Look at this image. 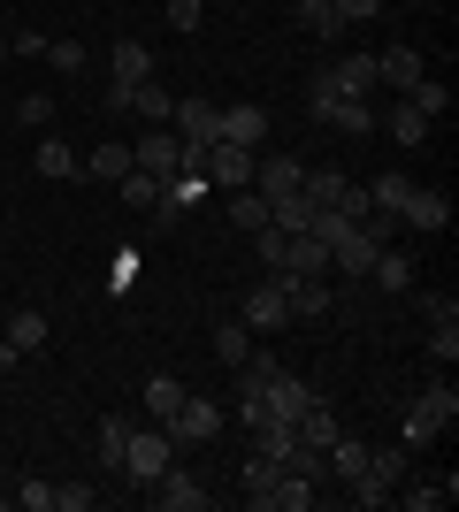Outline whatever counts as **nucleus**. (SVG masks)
<instances>
[{"instance_id": "e433bc0d", "label": "nucleus", "mask_w": 459, "mask_h": 512, "mask_svg": "<svg viewBox=\"0 0 459 512\" xmlns=\"http://www.w3.org/2000/svg\"><path fill=\"white\" fill-rule=\"evenodd\" d=\"M31 169H39V176H77V153H69L62 138H39V153H31Z\"/></svg>"}, {"instance_id": "9d476101", "label": "nucleus", "mask_w": 459, "mask_h": 512, "mask_svg": "<svg viewBox=\"0 0 459 512\" xmlns=\"http://www.w3.org/2000/svg\"><path fill=\"white\" fill-rule=\"evenodd\" d=\"M238 321L253 329V337H276V329L291 321V306H284V283H276V276H261V283H253V299L238 306Z\"/></svg>"}, {"instance_id": "6e6552de", "label": "nucleus", "mask_w": 459, "mask_h": 512, "mask_svg": "<svg viewBox=\"0 0 459 512\" xmlns=\"http://www.w3.org/2000/svg\"><path fill=\"white\" fill-rule=\"evenodd\" d=\"M131 169H146V176H176V169H184V138H176L169 123L138 130V146H131Z\"/></svg>"}, {"instance_id": "9b49d317", "label": "nucleus", "mask_w": 459, "mask_h": 512, "mask_svg": "<svg viewBox=\"0 0 459 512\" xmlns=\"http://www.w3.org/2000/svg\"><path fill=\"white\" fill-rule=\"evenodd\" d=\"M276 283H284V306H291V321H322L329 306H337V291H329L322 276H291V268H284Z\"/></svg>"}, {"instance_id": "f704fd0d", "label": "nucleus", "mask_w": 459, "mask_h": 512, "mask_svg": "<svg viewBox=\"0 0 459 512\" xmlns=\"http://www.w3.org/2000/svg\"><path fill=\"white\" fill-rule=\"evenodd\" d=\"M406 192H414V176H375V184H368V207L375 214H398V207H406Z\"/></svg>"}, {"instance_id": "aec40b11", "label": "nucleus", "mask_w": 459, "mask_h": 512, "mask_svg": "<svg viewBox=\"0 0 459 512\" xmlns=\"http://www.w3.org/2000/svg\"><path fill=\"white\" fill-rule=\"evenodd\" d=\"M39 344H46V314H39V306H8V337H0V352H16V360H23V352H39Z\"/></svg>"}, {"instance_id": "2eb2a0df", "label": "nucleus", "mask_w": 459, "mask_h": 512, "mask_svg": "<svg viewBox=\"0 0 459 512\" xmlns=\"http://www.w3.org/2000/svg\"><path fill=\"white\" fill-rule=\"evenodd\" d=\"M421 77H429V69H421V54H414V46H383V54H375V85H391V92H414Z\"/></svg>"}, {"instance_id": "a878e982", "label": "nucleus", "mask_w": 459, "mask_h": 512, "mask_svg": "<svg viewBox=\"0 0 459 512\" xmlns=\"http://www.w3.org/2000/svg\"><path fill=\"white\" fill-rule=\"evenodd\" d=\"M299 31L306 39H345L352 23L337 16V0H299Z\"/></svg>"}, {"instance_id": "20e7f679", "label": "nucleus", "mask_w": 459, "mask_h": 512, "mask_svg": "<svg viewBox=\"0 0 459 512\" xmlns=\"http://www.w3.org/2000/svg\"><path fill=\"white\" fill-rule=\"evenodd\" d=\"M161 428H169L176 451H192V444H207V436H222V406H215V398H199V390H184V406H176Z\"/></svg>"}, {"instance_id": "37998d69", "label": "nucleus", "mask_w": 459, "mask_h": 512, "mask_svg": "<svg viewBox=\"0 0 459 512\" xmlns=\"http://www.w3.org/2000/svg\"><path fill=\"white\" fill-rule=\"evenodd\" d=\"M100 505V490H85V482H54V512H92Z\"/></svg>"}, {"instance_id": "b1692460", "label": "nucleus", "mask_w": 459, "mask_h": 512, "mask_svg": "<svg viewBox=\"0 0 459 512\" xmlns=\"http://www.w3.org/2000/svg\"><path fill=\"white\" fill-rule=\"evenodd\" d=\"M85 176H100V184H123V176H131V146H123V138H100V146L85 153Z\"/></svg>"}, {"instance_id": "412c9836", "label": "nucleus", "mask_w": 459, "mask_h": 512, "mask_svg": "<svg viewBox=\"0 0 459 512\" xmlns=\"http://www.w3.org/2000/svg\"><path fill=\"white\" fill-rule=\"evenodd\" d=\"M368 283H383V291H414V253H398V245H383V253L368 260Z\"/></svg>"}, {"instance_id": "c756f323", "label": "nucleus", "mask_w": 459, "mask_h": 512, "mask_svg": "<svg viewBox=\"0 0 459 512\" xmlns=\"http://www.w3.org/2000/svg\"><path fill=\"white\" fill-rule=\"evenodd\" d=\"M291 428H299V444L329 451V436H337V413H329L322 398H306V413H299V421H291Z\"/></svg>"}, {"instance_id": "0eeeda50", "label": "nucleus", "mask_w": 459, "mask_h": 512, "mask_svg": "<svg viewBox=\"0 0 459 512\" xmlns=\"http://www.w3.org/2000/svg\"><path fill=\"white\" fill-rule=\"evenodd\" d=\"M398 230H421V237L452 230V192H437V184H414V192H406V207H398Z\"/></svg>"}, {"instance_id": "7ed1b4c3", "label": "nucleus", "mask_w": 459, "mask_h": 512, "mask_svg": "<svg viewBox=\"0 0 459 512\" xmlns=\"http://www.w3.org/2000/svg\"><path fill=\"white\" fill-rule=\"evenodd\" d=\"M169 459H176L169 428H161V421H146V428H138V421H131V444H123V474H131L138 490H146V482H153L161 467H169Z\"/></svg>"}, {"instance_id": "5701e85b", "label": "nucleus", "mask_w": 459, "mask_h": 512, "mask_svg": "<svg viewBox=\"0 0 459 512\" xmlns=\"http://www.w3.org/2000/svg\"><path fill=\"white\" fill-rule=\"evenodd\" d=\"M368 474H375V482H383V490L398 497V482L414 474V451H406V444H368Z\"/></svg>"}, {"instance_id": "393cba45", "label": "nucleus", "mask_w": 459, "mask_h": 512, "mask_svg": "<svg viewBox=\"0 0 459 512\" xmlns=\"http://www.w3.org/2000/svg\"><path fill=\"white\" fill-rule=\"evenodd\" d=\"M161 192H169V176H146V169H131L123 184H115V199H123L131 214H153V207H161Z\"/></svg>"}, {"instance_id": "3c124183", "label": "nucleus", "mask_w": 459, "mask_h": 512, "mask_svg": "<svg viewBox=\"0 0 459 512\" xmlns=\"http://www.w3.org/2000/svg\"><path fill=\"white\" fill-rule=\"evenodd\" d=\"M383 8H391V0H383Z\"/></svg>"}, {"instance_id": "f03ea898", "label": "nucleus", "mask_w": 459, "mask_h": 512, "mask_svg": "<svg viewBox=\"0 0 459 512\" xmlns=\"http://www.w3.org/2000/svg\"><path fill=\"white\" fill-rule=\"evenodd\" d=\"M306 107H314V123L345 130V138H368V130H375V100H352V92H329V77H314Z\"/></svg>"}, {"instance_id": "de8ad7c7", "label": "nucleus", "mask_w": 459, "mask_h": 512, "mask_svg": "<svg viewBox=\"0 0 459 512\" xmlns=\"http://www.w3.org/2000/svg\"><path fill=\"white\" fill-rule=\"evenodd\" d=\"M16 505H23V512H54V482H23Z\"/></svg>"}, {"instance_id": "423d86ee", "label": "nucleus", "mask_w": 459, "mask_h": 512, "mask_svg": "<svg viewBox=\"0 0 459 512\" xmlns=\"http://www.w3.org/2000/svg\"><path fill=\"white\" fill-rule=\"evenodd\" d=\"M146 497H153L161 512H207V490H199V474L184 467V459H169V467L153 474V482H146Z\"/></svg>"}, {"instance_id": "ddd939ff", "label": "nucleus", "mask_w": 459, "mask_h": 512, "mask_svg": "<svg viewBox=\"0 0 459 512\" xmlns=\"http://www.w3.org/2000/svg\"><path fill=\"white\" fill-rule=\"evenodd\" d=\"M253 161H261V153H245V146H207V184H230V192H245V184H253Z\"/></svg>"}, {"instance_id": "a18cd8bd", "label": "nucleus", "mask_w": 459, "mask_h": 512, "mask_svg": "<svg viewBox=\"0 0 459 512\" xmlns=\"http://www.w3.org/2000/svg\"><path fill=\"white\" fill-rule=\"evenodd\" d=\"M16 123H31V130L54 123V100H46V92H23V100H16Z\"/></svg>"}, {"instance_id": "39448f33", "label": "nucleus", "mask_w": 459, "mask_h": 512, "mask_svg": "<svg viewBox=\"0 0 459 512\" xmlns=\"http://www.w3.org/2000/svg\"><path fill=\"white\" fill-rule=\"evenodd\" d=\"M306 398H314V383H306V375H291V367L276 360V367H268V383H261V421H299Z\"/></svg>"}, {"instance_id": "58836bf2", "label": "nucleus", "mask_w": 459, "mask_h": 512, "mask_svg": "<svg viewBox=\"0 0 459 512\" xmlns=\"http://www.w3.org/2000/svg\"><path fill=\"white\" fill-rule=\"evenodd\" d=\"M276 512H314V482L284 467V482H276Z\"/></svg>"}, {"instance_id": "49530a36", "label": "nucleus", "mask_w": 459, "mask_h": 512, "mask_svg": "<svg viewBox=\"0 0 459 512\" xmlns=\"http://www.w3.org/2000/svg\"><path fill=\"white\" fill-rule=\"evenodd\" d=\"M345 490H352V505H391V490H383V482H375V474H352Z\"/></svg>"}, {"instance_id": "4c0bfd02", "label": "nucleus", "mask_w": 459, "mask_h": 512, "mask_svg": "<svg viewBox=\"0 0 459 512\" xmlns=\"http://www.w3.org/2000/svg\"><path fill=\"white\" fill-rule=\"evenodd\" d=\"M398 490H406V482H398ZM452 497H459V482L444 474V482H421V490H406L398 505H414V512H437V505H452Z\"/></svg>"}, {"instance_id": "09e8293b", "label": "nucleus", "mask_w": 459, "mask_h": 512, "mask_svg": "<svg viewBox=\"0 0 459 512\" xmlns=\"http://www.w3.org/2000/svg\"><path fill=\"white\" fill-rule=\"evenodd\" d=\"M337 16H345V23H368V16H383V0H337Z\"/></svg>"}, {"instance_id": "f8f14e48", "label": "nucleus", "mask_w": 459, "mask_h": 512, "mask_svg": "<svg viewBox=\"0 0 459 512\" xmlns=\"http://www.w3.org/2000/svg\"><path fill=\"white\" fill-rule=\"evenodd\" d=\"M238 482H245V505H253V512H276V482H284V459H268V451H253Z\"/></svg>"}, {"instance_id": "7c9ffc66", "label": "nucleus", "mask_w": 459, "mask_h": 512, "mask_svg": "<svg viewBox=\"0 0 459 512\" xmlns=\"http://www.w3.org/2000/svg\"><path fill=\"white\" fill-rule=\"evenodd\" d=\"M131 115H138V123H169V115H176V92H161L146 77V85H131Z\"/></svg>"}, {"instance_id": "1a4fd4ad", "label": "nucleus", "mask_w": 459, "mask_h": 512, "mask_svg": "<svg viewBox=\"0 0 459 512\" xmlns=\"http://www.w3.org/2000/svg\"><path fill=\"white\" fill-rule=\"evenodd\" d=\"M169 130L184 138V146H199V153H207V146H215V130H222V107L207 100V92H192V100H176Z\"/></svg>"}, {"instance_id": "8fccbe9b", "label": "nucleus", "mask_w": 459, "mask_h": 512, "mask_svg": "<svg viewBox=\"0 0 459 512\" xmlns=\"http://www.w3.org/2000/svg\"><path fill=\"white\" fill-rule=\"evenodd\" d=\"M0 62H8V31H0Z\"/></svg>"}, {"instance_id": "ea45409f", "label": "nucleus", "mask_w": 459, "mask_h": 512, "mask_svg": "<svg viewBox=\"0 0 459 512\" xmlns=\"http://www.w3.org/2000/svg\"><path fill=\"white\" fill-rule=\"evenodd\" d=\"M46 69H54V77H85V46L77 39H46Z\"/></svg>"}, {"instance_id": "4be33fe9", "label": "nucleus", "mask_w": 459, "mask_h": 512, "mask_svg": "<svg viewBox=\"0 0 459 512\" xmlns=\"http://www.w3.org/2000/svg\"><path fill=\"white\" fill-rule=\"evenodd\" d=\"M153 77V54L138 39H115V54H108V85H146Z\"/></svg>"}, {"instance_id": "f257e3e1", "label": "nucleus", "mask_w": 459, "mask_h": 512, "mask_svg": "<svg viewBox=\"0 0 459 512\" xmlns=\"http://www.w3.org/2000/svg\"><path fill=\"white\" fill-rule=\"evenodd\" d=\"M452 421H459V390H452V383H429L414 406H406V421H398V444L421 451V444H437Z\"/></svg>"}, {"instance_id": "c85d7f7f", "label": "nucleus", "mask_w": 459, "mask_h": 512, "mask_svg": "<svg viewBox=\"0 0 459 512\" xmlns=\"http://www.w3.org/2000/svg\"><path fill=\"white\" fill-rule=\"evenodd\" d=\"M184 390H192L184 375H153V383H146V421H169V413L184 406Z\"/></svg>"}, {"instance_id": "bb28decb", "label": "nucleus", "mask_w": 459, "mask_h": 512, "mask_svg": "<svg viewBox=\"0 0 459 512\" xmlns=\"http://www.w3.org/2000/svg\"><path fill=\"white\" fill-rule=\"evenodd\" d=\"M375 123L391 130L398 146H421V138H429V115H421L414 100H398V107H383V115H375Z\"/></svg>"}, {"instance_id": "f3484780", "label": "nucleus", "mask_w": 459, "mask_h": 512, "mask_svg": "<svg viewBox=\"0 0 459 512\" xmlns=\"http://www.w3.org/2000/svg\"><path fill=\"white\" fill-rule=\"evenodd\" d=\"M421 306H429V352L452 367L459 360V299H421Z\"/></svg>"}, {"instance_id": "473e14b6", "label": "nucleus", "mask_w": 459, "mask_h": 512, "mask_svg": "<svg viewBox=\"0 0 459 512\" xmlns=\"http://www.w3.org/2000/svg\"><path fill=\"white\" fill-rule=\"evenodd\" d=\"M215 360L222 367H245V360H253V329H245V321H222V329H215Z\"/></svg>"}, {"instance_id": "a19ab883", "label": "nucleus", "mask_w": 459, "mask_h": 512, "mask_svg": "<svg viewBox=\"0 0 459 512\" xmlns=\"http://www.w3.org/2000/svg\"><path fill=\"white\" fill-rule=\"evenodd\" d=\"M230 222H238V230H261V222H268V199L253 192V184H245V192H230Z\"/></svg>"}, {"instance_id": "72a5a7b5", "label": "nucleus", "mask_w": 459, "mask_h": 512, "mask_svg": "<svg viewBox=\"0 0 459 512\" xmlns=\"http://www.w3.org/2000/svg\"><path fill=\"white\" fill-rule=\"evenodd\" d=\"M253 237H261V245H253V253H261V276H284V260H291V237L276 230V222H261Z\"/></svg>"}, {"instance_id": "2f4dec72", "label": "nucleus", "mask_w": 459, "mask_h": 512, "mask_svg": "<svg viewBox=\"0 0 459 512\" xmlns=\"http://www.w3.org/2000/svg\"><path fill=\"white\" fill-rule=\"evenodd\" d=\"M284 268H291V276H322V268H329V245H322L314 230H299V237H291V260H284Z\"/></svg>"}, {"instance_id": "79ce46f5", "label": "nucleus", "mask_w": 459, "mask_h": 512, "mask_svg": "<svg viewBox=\"0 0 459 512\" xmlns=\"http://www.w3.org/2000/svg\"><path fill=\"white\" fill-rule=\"evenodd\" d=\"M8 54H16V62H46V31L16 23V31H8Z\"/></svg>"}, {"instance_id": "c9c22d12", "label": "nucleus", "mask_w": 459, "mask_h": 512, "mask_svg": "<svg viewBox=\"0 0 459 512\" xmlns=\"http://www.w3.org/2000/svg\"><path fill=\"white\" fill-rule=\"evenodd\" d=\"M406 100H414L421 115H429V123H437V115H452V85H444V77H421V85L406 92Z\"/></svg>"}, {"instance_id": "a211bd4d", "label": "nucleus", "mask_w": 459, "mask_h": 512, "mask_svg": "<svg viewBox=\"0 0 459 512\" xmlns=\"http://www.w3.org/2000/svg\"><path fill=\"white\" fill-rule=\"evenodd\" d=\"M329 92H352V100H375V54H345V62L322 69Z\"/></svg>"}, {"instance_id": "cd10ccee", "label": "nucleus", "mask_w": 459, "mask_h": 512, "mask_svg": "<svg viewBox=\"0 0 459 512\" xmlns=\"http://www.w3.org/2000/svg\"><path fill=\"white\" fill-rule=\"evenodd\" d=\"M123 444H131V413H108L100 436H92V451H100V467H108V474H123Z\"/></svg>"}, {"instance_id": "dca6fc26", "label": "nucleus", "mask_w": 459, "mask_h": 512, "mask_svg": "<svg viewBox=\"0 0 459 512\" xmlns=\"http://www.w3.org/2000/svg\"><path fill=\"white\" fill-rule=\"evenodd\" d=\"M261 130H268V115H261L253 100H238V107H222V130H215V138H222V146H245V153H261Z\"/></svg>"}, {"instance_id": "4468645a", "label": "nucleus", "mask_w": 459, "mask_h": 512, "mask_svg": "<svg viewBox=\"0 0 459 512\" xmlns=\"http://www.w3.org/2000/svg\"><path fill=\"white\" fill-rule=\"evenodd\" d=\"M299 176H306V161H299V153H261V161H253V184H261V199L299 192Z\"/></svg>"}, {"instance_id": "6ab92c4d", "label": "nucleus", "mask_w": 459, "mask_h": 512, "mask_svg": "<svg viewBox=\"0 0 459 512\" xmlns=\"http://www.w3.org/2000/svg\"><path fill=\"white\" fill-rule=\"evenodd\" d=\"M375 253H383V245H375V237L352 222V230L329 245V268H337V276H368V260H375Z\"/></svg>"}, {"instance_id": "c03bdc74", "label": "nucleus", "mask_w": 459, "mask_h": 512, "mask_svg": "<svg viewBox=\"0 0 459 512\" xmlns=\"http://www.w3.org/2000/svg\"><path fill=\"white\" fill-rule=\"evenodd\" d=\"M199 23H207V8H199V0H169V31L199 39Z\"/></svg>"}]
</instances>
